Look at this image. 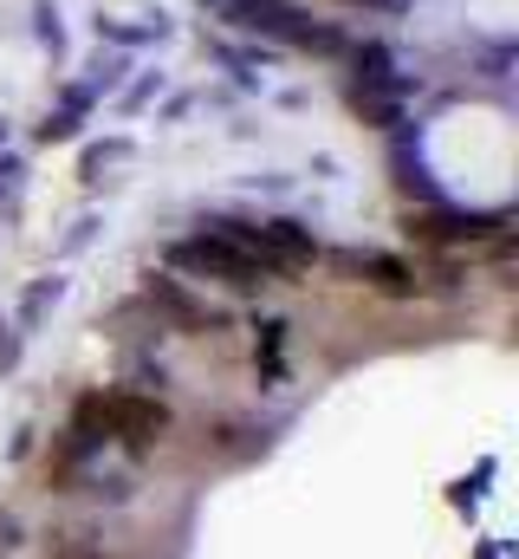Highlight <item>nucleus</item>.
Masks as SVG:
<instances>
[{"instance_id":"6e6552de","label":"nucleus","mask_w":519,"mask_h":559,"mask_svg":"<svg viewBox=\"0 0 519 559\" xmlns=\"http://www.w3.org/2000/svg\"><path fill=\"white\" fill-rule=\"evenodd\" d=\"M46 559H111V554H105V540H92V534H52Z\"/></svg>"},{"instance_id":"39448f33","label":"nucleus","mask_w":519,"mask_h":559,"mask_svg":"<svg viewBox=\"0 0 519 559\" xmlns=\"http://www.w3.org/2000/svg\"><path fill=\"white\" fill-rule=\"evenodd\" d=\"M409 235H422V241H435V248L507 241V215H455V209H429V215H409Z\"/></svg>"},{"instance_id":"423d86ee","label":"nucleus","mask_w":519,"mask_h":559,"mask_svg":"<svg viewBox=\"0 0 519 559\" xmlns=\"http://www.w3.org/2000/svg\"><path fill=\"white\" fill-rule=\"evenodd\" d=\"M338 267L345 274H358V286H371V293H384V299H415L422 293V280L409 261H396V254H358V248H345L338 254Z\"/></svg>"},{"instance_id":"f03ea898","label":"nucleus","mask_w":519,"mask_h":559,"mask_svg":"<svg viewBox=\"0 0 519 559\" xmlns=\"http://www.w3.org/2000/svg\"><path fill=\"white\" fill-rule=\"evenodd\" d=\"M228 228H234V241L254 254L266 280H299L318 267V235L305 228V222H286V215H221Z\"/></svg>"},{"instance_id":"f257e3e1","label":"nucleus","mask_w":519,"mask_h":559,"mask_svg":"<svg viewBox=\"0 0 519 559\" xmlns=\"http://www.w3.org/2000/svg\"><path fill=\"white\" fill-rule=\"evenodd\" d=\"M72 436H85L92 449H149L169 436V411L143 391H92L72 411Z\"/></svg>"},{"instance_id":"0eeeda50","label":"nucleus","mask_w":519,"mask_h":559,"mask_svg":"<svg viewBox=\"0 0 519 559\" xmlns=\"http://www.w3.org/2000/svg\"><path fill=\"white\" fill-rule=\"evenodd\" d=\"M85 111H92V85H72V92H65V105H59V111H46V124H39V138H46V143H52V138H72Z\"/></svg>"},{"instance_id":"7ed1b4c3","label":"nucleus","mask_w":519,"mask_h":559,"mask_svg":"<svg viewBox=\"0 0 519 559\" xmlns=\"http://www.w3.org/2000/svg\"><path fill=\"white\" fill-rule=\"evenodd\" d=\"M221 7L234 13V26L266 33V39H279V46H292V52H345V46H351L338 26H318L299 0H221Z\"/></svg>"},{"instance_id":"20e7f679","label":"nucleus","mask_w":519,"mask_h":559,"mask_svg":"<svg viewBox=\"0 0 519 559\" xmlns=\"http://www.w3.org/2000/svg\"><path fill=\"white\" fill-rule=\"evenodd\" d=\"M351 105L377 124H402V72L384 46H358L351 52Z\"/></svg>"}]
</instances>
